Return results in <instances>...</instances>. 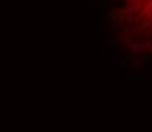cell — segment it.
<instances>
[{"label": "cell", "mask_w": 152, "mask_h": 132, "mask_svg": "<svg viewBox=\"0 0 152 132\" xmlns=\"http://www.w3.org/2000/svg\"><path fill=\"white\" fill-rule=\"evenodd\" d=\"M129 20L138 29L152 32V0H124Z\"/></svg>", "instance_id": "1"}]
</instances>
